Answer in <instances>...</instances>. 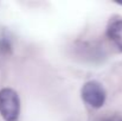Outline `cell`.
Wrapping results in <instances>:
<instances>
[{
    "mask_svg": "<svg viewBox=\"0 0 122 121\" xmlns=\"http://www.w3.org/2000/svg\"><path fill=\"white\" fill-rule=\"evenodd\" d=\"M20 113V100L18 94L10 88L0 90V114L6 121H17Z\"/></svg>",
    "mask_w": 122,
    "mask_h": 121,
    "instance_id": "6da1fadb",
    "label": "cell"
},
{
    "mask_svg": "<svg viewBox=\"0 0 122 121\" xmlns=\"http://www.w3.org/2000/svg\"><path fill=\"white\" fill-rule=\"evenodd\" d=\"M82 99L92 108H101L106 101V90L96 81L86 82L82 88Z\"/></svg>",
    "mask_w": 122,
    "mask_h": 121,
    "instance_id": "7a4b0ae2",
    "label": "cell"
},
{
    "mask_svg": "<svg viewBox=\"0 0 122 121\" xmlns=\"http://www.w3.org/2000/svg\"><path fill=\"white\" fill-rule=\"evenodd\" d=\"M108 37L122 51V19L113 21L108 27Z\"/></svg>",
    "mask_w": 122,
    "mask_h": 121,
    "instance_id": "3957f363",
    "label": "cell"
},
{
    "mask_svg": "<svg viewBox=\"0 0 122 121\" xmlns=\"http://www.w3.org/2000/svg\"><path fill=\"white\" fill-rule=\"evenodd\" d=\"M11 50H12L11 42L6 37H1L0 38V53L1 55H6V53H10Z\"/></svg>",
    "mask_w": 122,
    "mask_h": 121,
    "instance_id": "277c9868",
    "label": "cell"
}]
</instances>
